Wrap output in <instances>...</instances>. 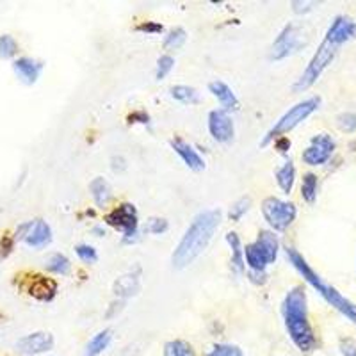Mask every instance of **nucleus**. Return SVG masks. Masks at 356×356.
<instances>
[{
    "instance_id": "nucleus-19",
    "label": "nucleus",
    "mask_w": 356,
    "mask_h": 356,
    "mask_svg": "<svg viewBox=\"0 0 356 356\" xmlns=\"http://www.w3.org/2000/svg\"><path fill=\"white\" fill-rule=\"evenodd\" d=\"M227 243L232 250V266H234V269L237 273H243L244 267H246V262H244V248L239 239V235L235 234V232H228Z\"/></svg>"
},
{
    "instance_id": "nucleus-29",
    "label": "nucleus",
    "mask_w": 356,
    "mask_h": 356,
    "mask_svg": "<svg viewBox=\"0 0 356 356\" xmlns=\"http://www.w3.org/2000/svg\"><path fill=\"white\" fill-rule=\"evenodd\" d=\"M250 205H251V198L250 196H243V198H239L237 202L232 205L230 209V219L232 221H239L241 218H243L244 214H246L248 211H250Z\"/></svg>"
},
{
    "instance_id": "nucleus-36",
    "label": "nucleus",
    "mask_w": 356,
    "mask_h": 356,
    "mask_svg": "<svg viewBox=\"0 0 356 356\" xmlns=\"http://www.w3.org/2000/svg\"><path fill=\"white\" fill-rule=\"evenodd\" d=\"M139 31L143 33H148V34H159L162 33V25L161 24H155V22H146V24L139 25Z\"/></svg>"
},
{
    "instance_id": "nucleus-34",
    "label": "nucleus",
    "mask_w": 356,
    "mask_h": 356,
    "mask_svg": "<svg viewBox=\"0 0 356 356\" xmlns=\"http://www.w3.org/2000/svg\"><path fill=\"white\" fill-rule=\"evenodd\" d=\"M168 227L170 225H168V221L164 218H152L146 222V232L154 235H161L168 230Z\"/></svg>"
},
{
    "instance_id": "nucleus-26",
    "label": "nucleus",
    "mask_w": 356,
    "mask_h": 356,
    "mask_svg": "<svg viewBox=\"0 0 356 356\" xmlns=\"http://www.w3.org/2000/svg\"><path fill=\"white\" fill-rule=\"evenodd\" d=\"M301 196L307 203H314L317 198V177L314 173H307L301 184Z\"/></svg>"
},
{
    "instance_id": "nucleus-28",
    "label": "nucleus",
    "mask_w": 356,
    "mask_h": 356,
    "mask_svg": "<svg viewBox=\"0 0 356 356\" xmlns=\"http://www.w3.org/2000/svg\"><path fill=\"white\" fill-rule=\"evenodd\" d=\"M18 52V43L11 34H2L0 36V57L2 59H13Z\"/></svg>"
},
{
    "instance_id": "nucleus-3",
    "label": "nucleus",
    "mask_w": 356,
    "mask_h": 356,
    "mask_svg": "<svg viewBox=\"0 0 356 356\" xmlns=\"http://www.w3.org/2000/svg\"><path fill=\"white\" fill-rule=\"evenodd\" d=\"M280 243L275 232L262 230L253 243L244 246V262L250 271L266 273V267L278 257Z\"/></svg>"
},
{
    "instance_id": "nucleus-13",
    "label": "nucleus",
    "mask_w": 356,
    "mask_h": 356,
    "mask_svg": "<svg viewBox=\"0 0 356 356\" xmlns=\"http://www.w3.org/2000/svg\"><path fill=\"white\" fill-rule=\"evenodd\" d=\"M356 36V24L348 17H337L333 20V24L330 25L328 33H326V40H330L332 43H335L337 47H340L346 41L353 40Z\"/></svg>"
},
{
    "instance_id": "nucleus-32",
    "label": "nucleus",
    "mask_w": 356,
    "mask_h": 356,
    "mask_svg": "<svg viewBox=\"0 0 356 356\" xmlns=\"http://www.w3.org/2000/svg\"><path fill=\"white\" fill-rule=\"evenodd\" d=\"M337 125L342 132H355L356 130V114L355 113H342L337 118Z\"/></svg>"
},
{
    "instance_id": "nucleus-35",
    "label": "nucleus",
    "mask_w": 356,
    "mask_h": 356,
    "mask_svg": "<svg viewBox=\"0 0 356 356\" xmlns=\"http://www.w3.org/2000/svg\"><path fill=\"white\" fill-rule=\"evenodd\" d=\"M33 225H34V221H25V222H22V225H18L17 232H15V235H13V239L25 241V237L29 235V232H31Z\"/></svg>"
},
{
    "instance_id": "nucleus-23",
    "label": "nucleus",
    "mask_w": 356,
    "mask_h": 356,
    "mask_svg": "<svg viewBox=\"0 0 356 356\" xmlns=\"http://www.w3.org/2000/svg\"><path fill=\"white\" fill-rule=\"evenodd\" d=\"M44 266H47V269H49L50 273L61 276L68 275L70 269H72V264H70L68 257L63 255V253H52V255L47 259Z\"/></svg>"
},
{
    "instance_id": "nucleus-21",
    "label": "nucleus",
    "mask_w": 356,
    "mask_h": 356,
    "mask_svg": "<svg viewBox=\"0 0 356 356\" xmlns=\"http://www.w3.org/2000/svg\"><path fill=\"white\" fill-rule=\"evenodd\" d=\"M139 287L141 285H139L138 276L125 275L114 282V294L120 296V298H130V296L138 294Z\"/></svg>"
},
{
    "instance_id": "nucleus-14",
    "label": "nucleus",
    "mask_w": 356,
    "mask_h": 356,
    "mask_svg": "<svg viewBox=\"0 0 356 356\" xmlns=\"http://www.w3.org/2000/svg\"><path fill=\"white\" fill-rule=\"evenodd\" d=\"M171 148L178 154V157L186 162V166L193 171H202L205 170V161L202 159V155L195 150V146L189 145L187 141H184L182 138L171 139Z\"/></svg>"
},
{
    "instance_id": "nucleus-6",
    "label": "nucleus",
    "mask_w": 356,
    "mask_h": 356,
    "mask_svg": "<svg viewBox=\"0 0 356 356\" xmlns=\"http://www.w3.org/2000/svg\"><path fill=\"white\" fill-rule=\"evenodd\" d=\"M296 214V205L291 202H284V200L269 196L262 202V216L269 227L276 232H284L294 222Z\"/></svg>"
},
{
    "instance_id": "nucleus-30",
    "label": "nucleus",
    "mask_w": 356,
    "mask_h": 356,
    "mask_svg": "<svg viewBox=\"0 0 356 356\" xmlns=\"http://www.w3.org/2000/svg\"><path fill=\"white\" fill-rule=\"evenodd\" d=\"M205 356H244L243 349L232 344H216Z\"/></svg>"
},
{
    "instance_id": "nucleus-2",
    "label": "nucleus",
    "mask_w": 356,
    "mask_h": 356,
    "mask_svg": "<svg viewBox=\"0 0 356 356\" xmlns=\"http://www.w3.org/2000/svg\"><path fill=\"white\" fill-rule=\"evenodd\" d=\"M282 314H284L285 328H287L289 337L296 344V348L303 353L314 351L317 340L310 323H308L307 294H305L303 287H292L287 292L284 303H282Z\"/></svg>"
},
{
    "instance_id": "nucleus-39",
    "label": "nucleus",
    "mask_w": 356,
    "mask_h": 356,
    "mask_svg": "<svg viewBox=\"0 0 356 356\" xmlns=\"http://www.w3.org/2000/svg\"><path fill=\"white\" fill-rule=\"evenodd\" d=\"M129 120H130V123H136V120H139V123H148V114H145V113H134V114H130L129 116Z\"/></svg>"
},
{
    "instance_id": "nucleus-31",
    "label": "nucleus",
    "mask_w": 356,
    "mask_h": 356,
    "mask_svg": "<svg viewBox=\"0 0 356 356\" xmlns=\"http://www.w3.org/2000/svg\"><path fill=\"white\" fill-rule=\"evenodd\" d=\"M75 253H77L79 259L86 264H93L98 260V253L93 246H89V244H77L75 246Z\"/></svg>"
},
{
    "instance_id": "nucleus-22",
    "label": "nucleus",
    "mask_w": 356,
    "mask_h": 356,
    "mask_svg": "<svg viewBox=\"0 0 356 356\" xmlns=\"http://www.w3.org/2000/svg\"><path fill=\"white\" fill-rule=\"evenodd\" d=\"M56 282L47 278H38L33 284V287H31V294H33L34 298H38L40 301H50L54 296H56Z\"/></svg>"
},
{
    "instance_id": "nucleus-1",
    "label": "nucleus",
    "mask_w": 356,
    "mask_h": 356,
    "mask_svg": "<svg viewBox=\"0 0 356 356\" xmlns=\"http://www.w3.org/2000/svg\"><path fill=\"white\" fill-rule=\"evenodd\" d=\"M219 222H221V211L218 209L200 212L193 219L171 257L175 269H184V267L191 266L202 255L212 241V235L219 228Z\"/></svg>"
},
{
    "instance_id": "nucleus-27",
    "label": "nucleus",
    "mask_w": 356,
    "mask_h": 356,
    "mask_svg": "<svg viewBox=\"0 0 356 356\" xmlns=\"http://www.w3.org/2000/svg\"><path fill=\"white\" fill-rule=\"evenodd\" d=\"M186 40H187V33L184 31L182 27L173 29V31H170V33H168V36L164 38V49H168V50L180 49V47L186 43Z\"/></svg>"
},
{
    "instance_id": "nucleus-15",
    "label": "nucleus",
    "mask_w": 356,
    "mask_h": 356,
    "mask_svg": "<svg viewBox=\"0 0 356 356\" xmlns=\"http://www.w3.org/2000/svg\"><path fill=\"white\" fill-rule=\"evenodd\" d=\"M209 91L212 93V97L218 98V102L222 106V109L227 111H235L239 109V100L235 97V93L232 91L230 86L222 81H214L209 84Z\"/></svg>"
},
{
    "instance_id": "nucleus-16",
    "label": "nucleus",
    "mask_w": 356,
    "mask_h": 356,
    "mask_svg": "<svg viewBox=\"0 0 356 356\" xmlns=\"http://www.w3.org/2000/svg\"><path fill=\"white\" fill-rule=\"evenodd\" d=\"M50 241H52V228H50V225L43 221V219H36L29 235L25 237V243L31 248H44L49 246Z\"/></svg>"
},
{
    "instance_id": "nucleus-11",
    "label": "nucleus",
    "mask_w": 356,
    "mask_h": 356,
    "mask_svg": "<svg viewBox=\"0 0 356 356\" xmlns=\"http://www.w3.org/2000/svg\"><path fill=\"white\" fill-rule=\"evenodd\" d=\"M209 132H211V136L218 143L232 141L235 134V127L230 114L225 109L211 111V114H209Z\"/></svg>"
},
{
    "instance_id": "nucleus-7",
    "label": "nucleus",
    "mask_w": 356,
    "mask_h": 356,
    "mask_svg": "<svg viewBox=\"0 0 356 356\" xmlns=\"http://www.w3.org/2000/svg\"><path fill=\"white\" fill-rule=\"evenodd\" d=\"M106 221L109 222L111 227H114L125 235L127 243L134 241V237L138 235V211H136V207L132 203H122L120 207H116L114 211H111L106 216Z\"/></svg>"
},
{
    "instance_id": "nucleus-9",
    "label": "nucleus",
    "mask_w": 356,
    "mask_h": 356,
    "mask_svg": "<svg viewBox=\"0 0 356 356\" xmlns=\"http://www.w3.org/2000/svg\"><path fill=\"white\" fill-rule=\"evenodd\" d=\"M54 348V337L49 332H34L24 335L17 342V349L24 356H36L49 353Z\"/></svg>"
},
{
    "instance_id": "nucleus-12",
    "label": "nucleus",
    "mask_w": 356,
    "mask_h": 356,
    "mask_svg": "<svg viewBox=\"0 0 356 356\" xmlns=\"http://www.w3.org/2000/svg\"><path fill=\"white\" fill-rule=\"evenodd\" d=\"M13 70L17 73V77L20 79L24 84L31 86L40 79L41 72H43V63L34 59V57H18L13 61Z\"/></svg>"
},
{
    "instance_id": "nucleus-10",
    "label": "nucleus",
    "mask_w": 356,
    "mask_h": 356,
    "mask_svg": "<svg viewBox=\"0 0 356 356\" xmlns=\"http://www.w3.org/2000/svg\"><path fill=\"white\" fill-rule=\"evenodd\" d=\"M301 40L300 34L296 33L294 25H285L284 31L278 34V38L273 43L271 49V59L273 61H282L287 56L294 54L296 50L301 47Z\"/></svg>"
},
{
    "instance_id": "nucleus-37",
    "label": "nucleus",
    "mask_w": 356,
    "mask_h": 356,
    "mask_svg": "<svg viewBox=\"0 0 356 356\" xmlns=\"http://www.w3.org/2000/svg\"><path fill=\"white\" fill-rule=\"evenodd\" d=\"M15 243H17V241L13 239V237H4V239L0 241V250H2L0 257H8L9 251H11L13 246H15Z\"/></svg>"
},
{
    "instance_id": "nucleus-33",
    "label": "nucleus",
    "mask_w": 356,
    "mask_h": 356,
    "mask_svg": "<svg viewBox=\"0 0 356 356\" xmlns=\"http://www.w3.org/2000/svg\"><path fill=\"white\" fill-rule=\"evenodd\" d=\"M175 66V59L171 56H161L159 57V61H157V73H155V77L159 79V81H162V79L166 77L168 73L173 70Z\"/></svg>"
},
{
    "instance_id": "nucleus-8",
    "label": "nucleus",
    "mask_w": 356,
    "mask_h": 356,
    "mask_svg": "<svg viewBox=\"0 0 356 356\" xmlns=\"http://www.w3.org/2000/svg\"><path fill=\"white\" fill-rule=\"evenodd\" d=\"M335 152V141L328 134H319L316 138H312L310 145L307 150L303 152L301 159L308 166H321L330 161V157Z\"/></svg>"
},
{
    "instance_id": "nucleus-5",
    "label": "nucleus",
    "mask_w": 356,
    "mask_h": 356,
    "mask_svg": "<svg viewBox=\"0 0 356 356\" xmlns=\"http://www.w3.org/2000/svg\"><path fill=\"white\" fill-rule=\"evenodd\" d=\"M337 49H339V47H337L335 43H332V41L324 38V41L319 44L317 52L314 54V57H312V61L308 63V66H307V70L303 72V75H301V77L296 81V84L292 86V89H294L296 93L305 91V89L312 88V86L316 84L317 79L321 77V73H323L324 70H326V66L333 61V57H335V54H337Z\"/></svg>"
},
{
    "instance_id": "nucleus-40",
    "label": "nucleus",
    "mask_w": 356,
    "mask_h": 356,
    "mask_svg": "<svg viewBox=\"0 0 356 356\" xmlns=\"http://www.w3.org/2000/svg\"><path fill=\"white\" fill-rule=\"evenodd\" d=\"M93 232H95V234H98V237H102V235H106V232H104V230H102V228H93Z\"/></svg>"
},
{
    "instance_id": "nucleus-4",
    "label": "nucleus",
    "mask_w": 356,
    "mask_h": 356,
    "mask_svg": "<svg viewBox=\"0 0 356 356\" xmlns=\"http://www.w3.org/2000/svg\"><path fill=\"white\" fill-rule=\"evenodd\" d=\"M319 104H321L319 97L307 98V100L296 104V106L291 107V109H289L287 113H285L284 116L280 118L278 122L275 123V127L266 134V138L262 139L260 145L266 146L271 141H276L278 138H284L285 134H289L292 129H296V127L300 125L301 122H305L312 113H316V111L319 109Z\"/></svg>"
},
{
    "instance_id": "nucleus-38",
    "label": "nucleus",
    "mask_w": 356,
    "mask_h": 356,
    "mask_svg": "<svg viewBox=\"0 0 356 356\" xmlns=\"http://www.w3.org/2000/svg\"><path fill=\"white\" fill-rule=\"evenodd\" d=\"M342 353H344V356H356V346L353 344L351 340H346V342H342Z\"/></svg>"
},
{
    "instance_id": "nucleus-24",
    "label": "nucleus",
    "mask_w": 356,
    "mask_h": 356,
    "mask_svg": "<svg viewBox=\"0 0 356 356\" xmlns=\"http://www.w3.org/2000/svg\"><path fill=\"white\" fill-rule=\"evenodd\" d=\"M171 97L175 100L182 102V104H198L200 102V93L196 91L195 88H191V86H184L178 84L171 88Z\"/></svg>"
},
{
    "instance_id": "nucleus-18",
    "label": "nucleus",
    "mask_w": 356,
    "mask_h": 356,
    "mask_svg": "<svg viewBox=\"0 0 356 356\" xmlns=\"http://www.w3.org/2000/svg\"><path fill=\"white\" fill-rule=\"evenodd\" d=\"M89 191L93 195L97 207H106L111 202V198H113V191H111L109 182L102 177H97L93 182L89 184Z\"/></svg>"
},
{
    "instance_id": "nucleus-25",
    "label": "nucleus",
    "mask_w": 356,
    "mask_h": 356,
    "mask_svg": "<svg viewBox=\"0 0 356 356\" xmlns=\"http://www.w3.org/2000/svg\"><path fill=\"white\" fill-rule=\"evenodd\" d=\"M164 356H196V353L186 340H170L164 346Z\"/></svg>"
},
{
    "instance_id": "nucleus-20",
    "label": "nucleus",
    "mask_w": 356,
    "mask_h": 356,
    "mask_svg": "<svg viewBox=\"0 0 356 356\" xmlns=\"http://www.w3.org/2000/svg\"><path fill=\"white\" fill-rule=\"evenodd\" d=\"M275 177L280 189L284 191L285 195H291L292 187H294V182H296V168L294 164H292V161H287L284 166L278 168Z\"/></svg>"
},
{
    "instance_id": "nucleus-17",
    "label": "nucleus",
    "mask_w": 356,
    "mask_h": 356,
    "mask_svg": "<svg viewBox=\"0 0 356 356\" xmlns=\"http://www.w3.org/2000/svg\"><path fill=\"white\" fill-rule=\"evenodd\" d=\"M111 340H113V330L106 328L98 332L97 335H93L89 339V342L86 344L84 356H100L102 353L109 348Z\"/></svg>"
}]
</instances>
